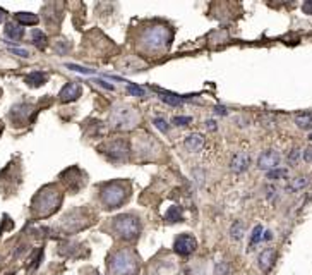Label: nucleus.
I'll return each mask as SVG.
<instances>
[{
  "label": "nucleus",
  "mask_w": 312,
  "mask_h": 275,
  "mask_svg": "<svg viewBox=\"0 0 312 275\" xmlns=\"http://www.w3.org/2000/svg\"><path fill=\"white\" fill-rule=\"evenodd\" d=\"M172 41V31L165 24H153L141 31L139 50L148 55H160L168 50Z\"/></svg>",
  "instance_id": "1"
},
{
  "label": "nucleus",
  "mask_w": 312,
  "mask_h": 275,
  "mask_svg": "<svg viewBox=\"0 0 312 275\" xmlns=\"http://www.w3.org/2000/svg\"><path fill=\"white\" fill-rule=\"evenodd\" d=\"M110 275H137L139 273V256L132 248H120L108 258Z\"/></svg>",
  "instance_id": "2"
},
{
  "label": "nucleus",
  "mask_w": 312,
  "mask_h": 275,
  "mask_svg": "<svg viewBox=\"0 0 312 275\" xmlns=\"http://www.w3.org/2000/svg\"><path fill=\"white\" fill-rule=\"evenodd\" d=\"M62 203V193L55 184H48L43 189H40L36 193V196L33 198L31 210L35 217H50L59 210Z\"/></svg>",
  "instance_id": "3"
},
{
  "label": "nucleus",
  "mask_w": 312,
  "mask_h": 275,
  "mask_svg": "<svg viewBox=\"0 0 312 275\" xmlns=\"http://www.w3.org/2000/svg\"><path fill=\"white\" fill-rule=\"evenodd\" d=\"M129 193H131V186L126 181L105 182V184L99 186V201L108 210H114V208L122 207L127 201Z\"/></svg>",
  "instance_id": "4"
},
{
  "label": "nucleus",
  "mask_w": 312,
  "mask_h": 275,
  "mask_svg": "<svg viewBox=\"0 0 312 275\" xmlns=\"http://www.w3.org/2000/svg\"><path fill=\"white\" fill-rule=\"evenodd\" d=\"M110 231L114 236H117L119 239L132 243L141 236V220L139 217L134 214H124L119 215L115 219H112L110 222Z\"/></svg>",
  "instance_id": "5"
},
{
  "label": "nucleus",
  "mask_w": 312,
  "mask_h": 275,
  "mask_svg": "<svg viewBox=\"0 0 312 275\" xmlns=\"http://www.w3.org/2000/svg\"><path fill=\"white\" fill-rule=\"evenodd\" d=\"M139 112L127 103H115L110 112V127L117 131H131L139 124Z\"/></svg>",
  "instance_id": "6"
},
{
  "label": "nucleus",
  "mask_w": 312,
  "mask_h": 275,
  "mask_svg": "<svg viewBox=\"0 0 312 275\" xmlns=\"http://www.w3.org/2000/svg\"><path fill=\"white\" fill-rule=\"evenodd\" d=\"M99 153H103L108 160L114 164H120V162H127L129 155H131V148L126 140H112L105 141L103 145L98 147Z\"/></svg>",
  "instance_id": "7"
},
{
  "label": "nucleus",
  "mask_w": 312,
  "mask_h": 275,
  "mask_svg": "<svg viewBox=\"0 0 312 275\" xmlns=\"http://www.w3.org/2000/svg\"><path fill=\"white\" fill-rule=\"evenodd\" d=\"M134 152L137 158H141V160H156L155 153H160L161 147L153 136L143 134L134 140Z\"/></svg>",
  "instance_id": "8"
},
{
  "label": "nucleus",
  "mask_w": 312,
  "mask_h": 275,
  "mask_svg": "<svg viewBox=\"0 0 312 275\" xmlns=\"http://www.w3.org/2000/svg\"><path fill=\"white\" fill-rule=\"evenodd\" d=\"M197 249V241L192 234L185 232V234H180L175 237V243H173V251L180 256H189Z\"/></svg>",
  "instance_id": "9"
},
{
  "label": "nucleus",
  "mask_w": 312,
  "mask_h": 275,
  "mask_svg": "<svg viewBox=\"0 0 312 275\" xmlns=\"http://www.w3.org/2000/svg\"><path fill=\"white\" fill-rule=\"evenodd\" d=\"M280 164H281V155L278 150H264V152L257 157V169L259 170L269 172V170L280 167Z\"/></svg>",
  "instance_id": "10"
},
{
  "label": "nucleus",
  "mask_w": 312,
  "mask_h": 275,
  "mask_svg": "<svg viewBox=\"0 0 312 275\" xmlns=\"http://www.w3.org/2000/svg\"><path fill=\"white\" fill-rule=\"evenodd\" d=\"M86 217H84V212L82 210H74L70 212L64 217V220H62V227H64L65 232H76V231H81V229L88 227V222H84Z\"/></svg>",
  "instance_id": "11"
},
{
  "label": "nucleus",
  "mask_w": 312,
  "mask_h": 275,
  "mask_svg": "<svg viewBox=\"0 0 312 275\" xmlns=\"http://www.w3.org/2000/svg\"><path fill=\"white\" fill-rule=\"evenodd\" d=\"M82 93V88L81 85H79L77 81H70L67 85L64 86V88L60 90L59 93V100L64 103H69V102H76V100L81 97Z\"/></svg>",
  "instance_id": "12"
},
{
  "label": "nucleus",
  "mask_w": 312,
  "mask_h": 275,
  "mask_svg": "<svg viewBox=\"0 0 312 275\" xmlns=\"http://www.w3.org/2000/svg\"><path fill=\"white\" fill-rule=\"evenodd\" d=\"M251 167V155L245 152H239L235 153L234 158L230 162V170L235 174H244L245 170Z\"/></svg>",
  "instance_id": "13"
},
{
  "label": "nucleus",
  "mask_w": 312,
  "mask_h": 275,
  "mask_svg": "<svg viewBox=\"0 0 312 275\" xmlns=\"http://www.w3.org/2000/svg\"><path fill=\"white\" fill-rule=\"evenodd\" d=\"M33 112V107L28 105V103H18V105L12 107L11 110V119L14 120V122H28L30 120V115Z\"/></svg>",
  "instance_id": "14"
},
{
  "label": "nucleus",
  "mask_w": 312,
  "mask_h": 275,
  "mask_svg": "<svg viewBox=\"0 0 312 275\" xmlns=\"http://www.w3.org/2000/svg\"><path fill=\"white\" fill-rule=\"evenodd\" d=\"M204 143H206V140L201 132H192V134H189L184 140V147L187 152H190V153H199L204 148Z\"/></svg>",
  "instance_id": "15"
},
{
  "label": "nucleus",
  "mask_w": 312,
  "mask_h": 275,
  "mask_svg": "<svg viewBox=\"0 0 312 275\" xmlns=\"http://www.w3.org/2000/svg\"><path fill=\"white\" fill-rule=\"evenodd\" d=\"M309 184H310V177L309 176H298V177H293L292 181L285 186V191L286 193H290V194L300 193V191L305 189Z\"/></svg>",
  "instance_id": "16"
},
{
  "label": "nucleus",
  "mask_w": 312,
  "mask_h": 275,
  "mask_svg": "<svg viewBox=\"0 0 312 275\" xmlns=\"http://www.w3.org/2000/svg\"><path fill=\"white\" fill-rule=\"evenodd\" d=\"M274 261H276V253H274V249H264L259 255L257 263H259V268L263 270V272H269V270L273 268Z\"/></svg>",
  "instance_id": "17"
},
{
  "label": "nucleus",
  "mask_w": 312,
  "mask_h": 275,
  "mask_svg": "<svg viewBox=\"0 0 312 275\" xmlns=\"http://www.w3.org/2000/svg\"><path fill=\"white\" fill-rule=\"evenodd\" d=\"M6 38L7 40H12V41H19L21 38L24 36V28L19 26L18 23H7L6 24Z\"/></svg>",
  "instance_id": "18"
},
{
  "label": "nucleus",
  "mask_w": 312,
  "mask_h": 275,
  "mask_svg": "<svg viewBox=\"0 0 312 275\" xmlns=\"http://www.w3.org/2000/svg\"><path fill=\"white\" fill-rule=\"evenodd\" d=\"M48 76L45 73H41V71H33L26 76V85L31 86V88H40V86H43L45 83H47Z\"/></svg>",
  "instance_id": "19"
},
{
  "label": "nucleus",
  "mask_w": 312,
  "mask_h": 275,
  "mask_svg": "<svg viewBox=\"0 0 312 275\" xmlns=\"http://www.w3.org/2000/svg\"><path fill=\"white\" fill-rule=\"evenodd\" d=\"M295 126L302 131H310L312 129V112H302V114H297L293 117Z\"/></svg>",
  "instance_id": "20"
},
{
  "label": "nucleus",
  "mask_w": 312,
  "mask_h": 275,
  "mask_svg": "<svg viewBox=\"0 0 312 275\" xmlns=\"http://www.w3.org/2000/svg\"><path fill=\"white\" fill-rule=\"evenodd\" d=\"M38 16L33 14V12H18L16 14V23L19 26H35V24H38Z\"/></svg>",
  "instance_id": "21"
},
{
  "label": "nucleus",
  "mask_w": 312,
  "mask_h": 275,
  "mask_svg": "<svg viewBox=\"0 0 312 275\" xmlns=\"http://www.w3.org/2000/svg\"><path fill=\"white\" fill-rule=\"evenodd\" d=\"M165 220L168 224H177V222H182L184 220V212H182V208L180 207H177V205H172L166 210V214H165Z\"/></svg>",
  "instance_id": "22"
},
{
  "label": "nucleus",
  "mask_w": 312,
  "mask_h": 275,
  "mask_svg": "<svg viewBox=\"0 0 312 275\" xmlns=\"http://www.w3.org/2000/svg\"><path fill=\"white\" fill-rule=\"evenodd\" d=\"M31 40H33V45H35L36 48H40V50H45V48H47V45H48L47 35H45V33L41 31V30H33Z\"/></svg>",
  "instance_id": "23"
},
{
  "label": "nucleus",
  "mask_w": 312,
  "mask_h": 275,
  "mask_svg": "<svg viewBox=\"0 0 312 275\" xmlns=\"http://www.w3.org/2000/svg\"><path fill=\"white\" fill-rule=\"evenodd\" d=\"M161 93V102L166 103V105H172V107H180L182 105V98L178 97V95H173V93H168V91H161V90H158Z\"/></svg>",
  "instance_id": "24"
},
{
  "label": "nucleus",
  "mask_w": 312,
  "mask_h": 275,
  "mask_svg": "<svg viewBox=\"0 0 312 275\" xmlns=\"http://www.w3.org/2000/svg\"><path fill=\"white\" fill-rule=\"evenodd\" d=\"M245 234V226H244V222H240V220H237V222L232 224V227H230V236H232V239H235V241H240L244 237Z\"/></svg>",
  "instance_id": "25"
},
{
  "label": "nucleus",
  "mask_w": 312,
  "mask_h": 275,
  "mask_svg": "<svg viewBox=\"0 0 312 275\" xmlns=\"http://www.w3.org/2000/svg\"><path fill=\"white\" fill-rule=\"evenodd\" d=\"M288 176V169H283V167H278V169H273L269 170V172H266V177L269 179V181H280V179H286Z\"/></svg>",
  "instance_id": "26"
},
{
  "label": "nucleus",
  "mask_w": 312,
  "mask_h": 275,
  "mask_svg": "<svg viewBox=\"0 0 312 275\" xmlns=\"http://www.w3.org/2000/svg\"><path fill=\"white\" fill-rule=\"evenodd\" d=\"M302 158V150L300 148H292L288 152V155H286V162H288L290 167H295V165L300 162Z\"/></svg>",
  "instance_id": "27"
},
{
  "label": "nucleus",
  "mask_w": 312,
  "mask_h": 275,
  "mask_svg": "<svg viewBox=\"0 0 312 275\" xmlns=\"http://www.w3.org/2000/svg\"><path fill=\"white\" fill-rule=\"evenodd\" d=\"M263 234H264V229L263 226H256L252 229V234H251V248L256 244H259L263 241Z\"/></svg>",
  "instance_id": "28"
},
{
  "label": "nucleus",
  "mask_w": 312,
  "mask_h": 275,
  "mask_svg": "<svg viewBox=\"0 0 312 275\" xmlns=\"http://www.w3.org/2000/svg\"><path fill=\"white\" fill-rule=\"evenodd\" d=\"M190 122H192V117H189V115H177V117L172 119V124L175 127H185Z\"/></svg>",
  "instance_id": "29"
},
{
  "label": "nucleus",
  "mask_w": 312,
  "mask_h": 275,
  "mask_svg": "<svg viewBox=\"0 0 312 275\" xmlns=\"http://www.w3.org/2000/svg\"><path fill=\"white\" fill-rule=\"evenodd\" d=\"M69 50H70V43L67 40H59L55 43V52L59 53V55H65Z\"/></svg>",
  "instance_id": "30"
},
{
  "label": "nucleus",
  "mask_w": 312,
  "mask_h": 275,
  "mask_svg": "<svg viewBox=\"0 0 312 275\" xmlns=\"http://www.w3.org/2000/svg\"><path fill=\"white\" fill-rule=\"evenodd\" d=\"M153 124H155V127L156 129H160L161 132H168L170 131V126H168V122L163 119V117H155L153 119Z\"/></svg>",
  "instance_id": "31"
},
{
  "label": "nucleus",
  "mask_w": 312,
  "mask_h": 275,
  "mask_svg": "<svg viewBox=\"0 0 312 275\" xmlns=\"http://www.w3.org/2000/svg\"><path fill=\"white\" fill-rule=\"evenodd\" d=\"M127 91L134 95V97H141V98L146 97V91H144L143 88H139V86L132 85V83H129V85H127Z\"/></svg>",
  "instance_id": "32"
},
{
  "label": "nucleus",
  "mask_w": 312,
  "mask_h": 275,
  "mask_svg": "<svg viewBox=\"0 0 312 275\" xmlns=\"http://www.w3.org/2000/svg\"><path fill=\"white\" fill-rule=\"evenodd\" d=\"M215 273L216 275H230V265H228L227 261H222V263L216 265Z\"/></svg>",
  "instance_id": "33"
},
{
  "label": "nucleus",
  "mask_w": 312,
  "mask_h": 275,
  "mask_svg": "<svg viewBox=\"0 0 312 275\" xmlns=\"http://www.w3.org/2000/svg\"><path fill=\"white\" fill-rule=\"evenodd\" d=\"M9 52L14 53V55H18V57H23V59H28V57L31 55L26 48H19V47H9Z\"/></svg>",
  "instance_id": "34"
},
{
  "label": "nucleus",
  "mask_w": 312,
  "mask_h": 275,
  "mask_svg": "<svg viewBox=\"0 0 312 275\" xmlns=\"http://www.w3.org/2000/svg\"><path fill=\"white\" fill-rule=\"evenodd\" d=\"M266 198H268L269 201H274V199L278 198V189H276V186H273V184L266 186Z\"/></svg>",
  "instance_id": "35"
},
{
  "label": "nucleus",
  "mask_w": 312,
  "mask_h": 275,
  "mask_svg": "<svg viewBox=\"0 0 312 275\" xmlns=\"http://www.w3.org/2000/svg\"><path fill=\"white\" fill-rule=\"evenodd\" d=\"M67 69H70V71H76V73H81V74H93V73H94L93 69L79 67V65H74V64H67Z\"/></svg>",
  "instance_id": "36"
},
{
  "label": "nucleus",
  "mask_w": 312,
  "mask_h": 275,
  "mask_svg": "<svg viewBox=\"0 0 312 275\" xmlns=\"http://www.w3.org/2000/svg\"><path fill=\"white\" fill-rule=\"evenodd\" d=\"M302 158L307 162V164H312V147H307L302 152Z\"/></svg>",
  "instance_id": "37"
},
{
  "label": "nucleus",
  "mask_w": 312,
  "mask_h": 275,
  "mask_svg": "<svg viewBox=\"0 0 312 275\" xmlns=\"http://www.w3.org/2000/svg\"><path fill=\"white\" fill-rule=\"evenodd\" d=\"M215 114L216 115H227L228 110H227V107H225V105H216L215 107Z\"/></svg>",
  "instance_id": "38"
},
{
  "label": "nucleus",
  "mask_w": 312,
  "mask_h": 275,
  "mask_svg": "<svg viewBox=\"0 0 312 275\" xmlns=\"http://www.w3.org/2000/svg\"><path fill=\"white\" fill-rule=\"evenodd\" d=\"M94 83H96V85H99V86H103V88L110 90V91H114V90H115V86H114V85H108V83H107V81H103V79H96V81H94Z\"/></svg>",
  "instance_id": "39"
},
{
  "label": "nucleus",
  "mask_w": 312,
  "mask_h": 275,
  "mask_svg": "<svg viewBox=\"0 0 312 275\" xmlns=\"http://www.w3.org/2000/svg\"><path fill=\"white\" fill-rule=\"evenodd\" d=\"M302 11L305 12V14H310L312 16V2H305V4H303Z\"/></svg>",
  "instance_id": "40"
},
{
  "label": "nucleus",
  "mask_w": 312,
  "mask_h": 275,
  "mask_svg": "<svg viewBox=\"0 0 312 275\" xmlns=\"http://www.w3.org/2000/svg\"><path fill=\"white\" fill-rule=\"evenodd\" d=\"M206 129H210V131H216L218 126H216L215 120H206Z\"/></svg>",
  "instance_id": "41"
},
{
  "label": "nucleus",
  "mask_w": 312,
  "mask_h": 275,
  "mask_svg": "<svg viewBox=\"0 0 312 275\" xmlns=\"http://www.w3.org/2000/svg\"><path fill=\"white\" fill-rule=\"evenodd\" d=\"M271 239H273V232H271V231H264L263 241H271Z\"/></svg>",
  "instance_id": "42"
},
{
  "label": "nucleus",
  "mask_w": 312,
  "mask_h": 275,
  "mask_svg": "<svg viewBox=\"0 0 312 275\" xmlns=\"http://www.w3.org/2000/svg\"><path fill=\"white\" fill-rule=\"evenodd\" d=\"M4 19H6V11H4V9H0V23H2Z\"/></svg>",
  "instance_id": "43"
},
{
  "label": "nucleus",
  "mask_w": 312,
  "mask_h": 275,
  "mask_svg": "<svg viewBox=\"0 0 312 275\" xmlns=\"http://www.w3.org/2000/svg\"><path fill=\"white\" fill-rule=\"evenodd\" d=\"M309 140L312 141V132H310V134H309Z\"/></svg>",
  "instance_id": "44"
},
{
  "label": "nucleus",
  "mask_w": 312,
  "mask_h": 275,
  "mask_svg": "<svg viewBox=\"0 0 312 275\" xmlns=\"http://www.w3.org/2000/svg\"><path fill=\"white\" fill-rule=\"evenodd\" d=\"M0 131H2V126H0Z\"/></svg>",
  "instance_id": "45"
}]
</instances>
